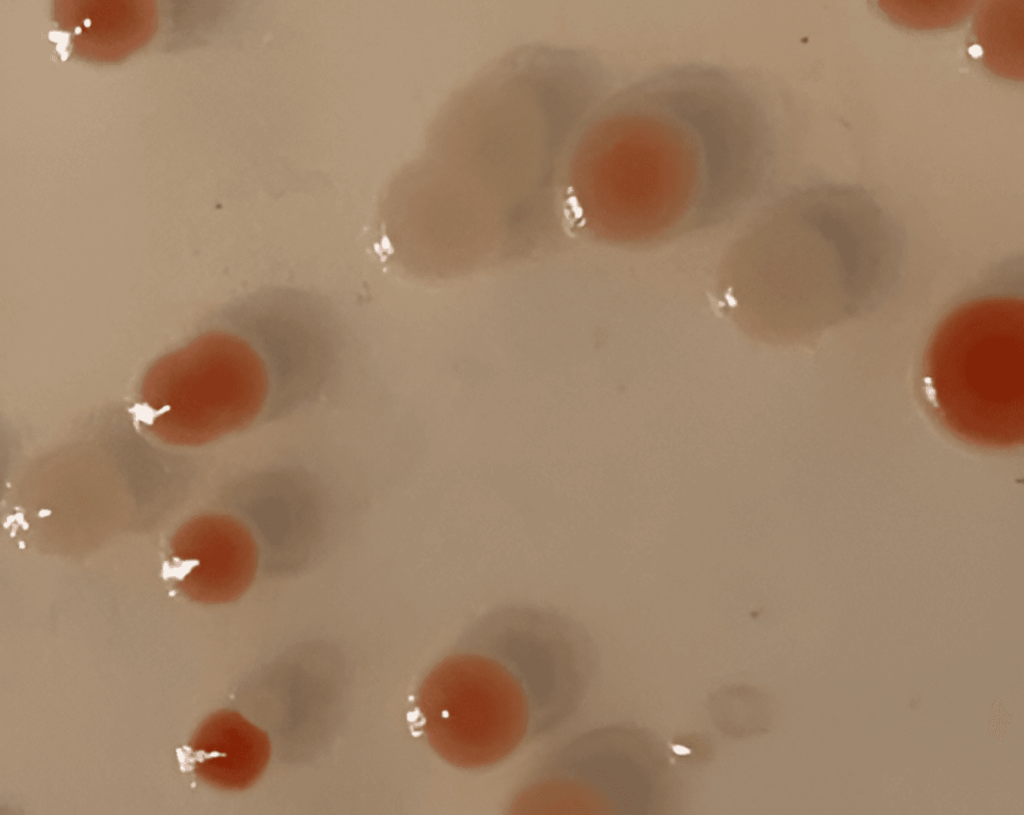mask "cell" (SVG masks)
Here are the masks:
<instances>
[{
	"label": "cell",
	"instance_id": "8992f818",
	"mask_svg": "<svg viewBox=\"0 0 1024 815\" xmlns=\"http://www.w3.org/2000/svg\"><path fill=\"white\" fill-rule=\"evenodd\" d=\"M188 748L194 773L207 784L230 791L253 785L271 754L268 734L232 710L208 716Z\"/></svg>",
	"mask_w": 1024,
	"mask_h": 815
},
{
	"label": "cell",
	"instance_id": "6da1fadb",
	"mask_svg": "<svg viewBox=\"0 0 1024 815\" xmlns=\"http://www.w3.org/2000/svg\"><path fill=\"white\" fill-rule=\"evenodd\" d=\"M923 384L954 432L982 442L1016 440L1024 412L1023 299L978 298L950 312L928 344Z\"/></svg>",
	"mask_w": 1024,
	"mask_h": 815
},
{
	"label": "cell",
	"instance_id": "7a4b0ae2",
	"mask_svg": "<svg viewBox=\"0 0 1024 815\" xmlns=\"http://www.w3.org/2000/svg\"><path fill=\"white\" fill-rule=\"evenodd\" d=\"M272 367L240 328L214 327L155 360L137 397L141 426L175 446H201L239 431L260 414Z\"/></svg>",
	"mask_w": 1024,
	"mask_h": 815
},
{
	"label": "cell",
	"instance_id": "5b68a950",
	"mask_svg": "<svg viewBox=\"0 0 1024 815\" xmlns=\"http://www.w3.org/2000/svg\"><path fill=\"white\" fill-rule=\"evenodd\" d=\"M258 562L252 533L228 515L197 516L183 524L170 542V576L181 592L200 603L239 599L251 586Z\"/></svg>",
	"mask_w": 1024,
	"mask_h": 815
},
{
	"label": "cell",
	"instance_id": "3957f363",
	"mask_svg": "<svg viewBox=\"0 0 1024 815\" xmlns=\"http://www.w3.org/2000/svg\"><path fill=\"white\" fill-rule=\"evenodd\" d=\"M417 705L431 748L462 769L502 761L528 727L520 684L501 664L481 656L458 655L438 663L422 682Z\"/></svg>",
	"mask_w": 1024,
	"mask_h": 815
},
{
	"label": "cell",
	"instance_id": "52a82bcc",
	"mask_svg": "<svg viewBox=\"0 0 1024 815\" xmlns=\"http://www.w3.org/2000/svg\"><path fill=\"white\" fill-rule=\"evenodd\" d=\"M66 11L60 25L71 34L78 56L113 61L130 53L146 40L151 30V10L137 2H79Z\"/></svg>",
	"mask_w": 1024,
	"mask_h": 815
},
{
	"label": "cell",
	"instance_id": "277c9868",
	"mask_svg": "<svg viewBox=\"0 0 1024 815\" xmlns=\"http://www.w3.org/2000/svg\"><path fill=\"white\" fill-rule=\"evenodd\" d=\"M635 87L628 95L627 135H622L620 179L630 193L668 198L672 193L690 192L697 185L732 184V171L740 157L723 155H682L707 149L740 144L737 122L707 141L684 152L683 148L700 129L716 103H676L668 95L663 79L654 78ZM622 128V127H621Z\"/></svg>",
	"mask_w": 1024,
	"mask_h": 815
}]
</instances>
